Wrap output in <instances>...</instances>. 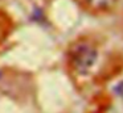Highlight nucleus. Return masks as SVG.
<instances>
[{
	"instance_id": "obj_2",
	"label": "nucleus",
	"mask_w": 123,
	"mask_h": 113,
	"mask_svg": "<svg viewBox=\"0 0 123 113\" xmlns=\"http://www.w3.org/2000/svg\"><path fill=\"white\" fill-rule=\"evenodd\" d=\"M82 3L93 12H107L114 9L119 0H82Z\"/></svg>"
},
{
	"instance_id": "obj_1",
	"label": "nucleus",
	"mask_w": 123,
	"mask_h": 113,
	"mask_svg": "<svg viewBox=\"0 0 123 113\" xmlns=\"http://www.w3.org/2000/svg\"><path fill=\"white\" fill-rule=\"evenodd\" d=\"M95 60L97 50L90 43H75L74 47L70 50V65L78 74H87L90 68L95 65Z\"/></svg>"
}]
</instances>
